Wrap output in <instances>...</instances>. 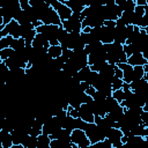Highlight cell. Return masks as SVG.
<instances>
[{
  "instance_id": "obj_1",
  "label": "cell",
  "mask_w": 148,
  "mask_h": 148,
  "mask_svg": "<svg viewBox=\"0 0 148 148\" xmlns=\"http://www.w3.org/2000/svg\"><path fill=\"white\" fill-rule=\"evenodd\" d=\"M123 14V10L120 9V7L118 5H116L114 1L108 2L105 5H103L102 7V12H101V16L104 21H117Z\"/></svg>"
},
{
  "instance_id": "obj_2",
  "label": "cell",
  "mask_w": 148,
  "mask_h": 148,
  "mask_svg": "<svg viewBox=\"0 0 148 148\" xmlns=\"http://www.w3.org/2000/svg\"><path fill=\"white\" fill-rule=\"evenodd\" d=\"M82 17L81 14H73L71 18L62 21V28L68 34H81L82 32Z\"/></svg>"
},
{
  "instance_id": "obj_3",
  "label": "cell",
  "mask_w": 148,
  "mask_h": 148,
  "mask_svg": "<svg viewBox=\"0 0 148 148\" xmlns=\"http://www.w3.org/2000/svg\"><path fill=\"white\" fill-rule=\"evenodd\" d=\"M38 17H39V21H42L43 24H47V25L52 24V25H59V27H61V24H62L58 13L51 6L49 8H46L45 10H43L38 15Z\"/></svg>"
},
{
  "instance_id": "obj_4",
  "label": "cell",
  "mask_w": 148,
  "mask_h": 148,
  "mask_svg": "<svg viewBox=\"0 0 148 148\" xmlns=\"http://www.w3.org/2000/svg\"><path fill=\"white\" fill-rule=\"evenodd\" d=\"M84 132H86V135L88 136V139L90 140L91 143H98V142H101V141L106 139L105 133L95 123L88 124L87 128L84 130Z\"/></svg>"
},
{
  "instance_id": "obj_5",
  "label": "cell",
  "mask_w": 148,
  "mask_h": 148,
  "mask_svg": "<svg viewBox=\"0 0 148 148\" xmlns=\"http://www.w3.org/2000/svg\"><path fill=\"white\" fill-rule=\"evenodd\" d=\"M50 5L51 7L58 13L61 22L62 21H66L68 18H71V16L73 15L72 10L61 1V0H50Z\"/></svg>"
},
{
  "instance_id": "obj_6",
  "label": "cell",
  "mask_w": 148,
  "mask_h": 148,
  "mask_svg": "<svg viewBox=\"0 0 148 148\" xmlns=\"http://www.w3.org/2000/svg\"><path fill=\"white\" fill-rule=\"evenodd\" d=\"M71 140H72V143L79 146L80 148H87L91 145L90 140L86 135V132L82 130H74L71 133Z\"/></svg>"
},
{
  "instance_id": "obj_7",
  "label": "cell",
  "mask_w": 148,
  "mask_h": 148,
  "mask_svg": "<svg viewBox=\"0 0 148 148\" xmlns=\"http://www.w3.org/2000/svg\"><path fill=\"white\" fill-rule=\"evenodd\" d=\"M76 67L77 69L80 71L81 68L86 67V66H89L88 65V54L86 53L84 50H79V51H73L72 53V57L69 59Z\"/></svg>"
},
{
  "instance_id": "obj_8",
  "label": "cell",
  "mask_w": 148,
  "mask_h": 148,
  "mask_svg": "<svg viewBox=\"0 0 148 148\" xmlns=\"http://www.w3.org/2000/svg\"><path fill=\"white\" fill-rule=\"evenodd\" d=\"M123 136H124V134H123L120 128H116V127H112L106 134V139L112 143L113 148H117V147H120V146L124 145L121 142V138Z\"/></svg>"
},
{
  "instance_id": "obj_9",
  "label": "cell",
  "mask_w": 148,
  "mask_h": 148,
  "mask_svg": "<svg viewBox=\"0 0 148 148\" xmlns=\"http://www.w3.org/2000/svg\"><path fill=\"white\" fill-rule=\"evenodd\" d=\"M79 117L83 121H86L88 124H91V123L95 121V114H94L92 110L90 109V106L88 104H86V103H83L79 108Z\"/></svg>"
},
{
  "instance_id": "obj_10",
  "label": "cell",
  "mask_w": 148,
  "mask_h": 148,
  "mask_svg": "<svg viewBox=\"0 0 148 148\" xmlns=\"http://www.w3.org/2000/svg\"><path fill=\"white\" fill-rule=\"evenodd\" d=\"M61 1L72 10L73 14H82V12L86 9V7L89 6L79 0H61Z\"/></svg>"
},
{
  "instance_id": "obj_11",
  "label": "cell",
  "mask_w": 148,
  "mask_h": 148,
  "mask_svg": "<svg viewBox=\"0 0 148 148\" xmlns=\"http://www.w3.org/2000/svg\"><path fill=\"white\" fill-rule=\"evenodd\" d=\"M121 71H123V74H124V77H123V81L125 83H132L133 82V72H134V68L128 65L127 62L126 64H118L117 65Z\"/></svg>"
},
{
  "instance_id": "obj_12",
  "label": "cell",
  "mask_w": 148,
  "mask_h": 148,
  "mask_svg": "<svg viewBox=\"0 0 148 148\" xmlns=\"http://www.w3.org/2000/svg\"><path fill=\"white\" fill-rule=\"evenodd\" d=\"M34 49H49L50 47V42H49V38L44 35V34H37L34 42H32V45H31Z\"/></svg>"
},
{
  "instance_id": "obj_13",
  "label": "cell",
  "mask_w": 148,
  "mask_h": 148,
  "mask_svg": "<svg viewBox=\"0 0 148 148\" xmlns=\"http://www.w3.org/2000/svg\"><path fill=\"white\" fill-rule=\"evenodd\" d=\"M127 64L131 65L132 67H136V66H143L145 67L148 62L145 59L142 53H134V54H132L131 57L127 58Z\"/></svg>"
},
{
  "instance_id": "obj_14",
  "label": "cell",
  "mask_w": 148,
  "mask_h": 148,
  "mask_svg": "<svg viewBox=\"0 0 148 148\" xmlns=\"http://www.w3.org/2000/svg\"><path fill=\"white\" fill-rule=\"evenodd\" d=\"M12 133L6 130H0V146L1 148H10L13 146Z\"/></svg>"
},
{
  "instance_id": "obj_15",
  "label": "cell",
  "mask_w": 148,
  "mask_h": 148,
  "mask_svg": "<svg viewBox=\"0 0 148 148\" xmlns=\"http://www.w3.org/2000/svg\"><path fill=\"white\" fill-rule=\"evenodd\" d=\"M106 61V53L105 52H97L88 56V65L94 66V65H99L102 62Z\"/></svg>"
},
{
  "instance_id": "obj_16",
  "label": "cell",
  "mask_w": 148,
  "mask_h": 148,
  "mask_svg": "<svg viewBox=\"0 0 148 148\" xmlns=\"http://www.w3.org/2000/svg\"><path fill=\"white\" fill-rule=\"evenodd\" d=\"M116 5L120 7L123 12H134L136 3L134 0H114Z\"/></svg>"
},
{
  "instance_id": "obj_17",
  "label": "cell",
  "mask_w": 148,
  "mask_h": 148,
  "mask_svg": "<svg viewBox=\"0 0 148 148\" xmlns=\"http://www.w3.org/2000/svg\"><path fill=\"white\" fill-rule=\"evenodd\" d=\"M90 72H91L90 66H86V67L81 68L72 79H74L77 82H86L87 79H88V76H89V74H90Z\"/></svg>"
},
{
  "instance_id": "obj_18",
  "label": "cell",
  "mask_w": 148,
  "mask_h": 148,
  "mask_svg": "<svg viewBox=\"0 0 148 148\" xmlns=\"http://www.w3.org/2000/svg\"><path fill=\"white\" fill-rule=\"evenodd\" d=\"M124 113H125V108H123L121 105H119V106H117L116 109H113L111 112H109L106 116H108L111 120H113L114 123H117V121H119V120L124 117Z\"/></svg>"
},
{
  "instance_id": "obj_19",
  "label": "cell",
  "mask_w": 148,
  "mask_h": 148,
  "mask_svg": "<svg viewBox=\"0 0 148 148\" xmlns=\"http://www.w3.org/2000/svg\"><path fill=\"white\" fill-rule=\"evenodd\" d=\"M145 138L143 136H139V135H130L127 136V145L131 146L132 148H139L141 146V143L143 142Z\"/></svg>"
},
{
  "instance_id": "obj_20",
  "label": "cell",
  "mask_w": 148,
  "mask_h": 148,
  "mask_svg": "<svg viewBox=\"0 0 148 148\" xmlns=\"http://www.w3.org/2000/svg\"><path fill=\"white\" fill-rule=\"evenodd\" d=\"M47 53L52 59H57L60 58L62 54V46L61 45H54V46H50L47 49Z\"/></svg>"
},
{
  "instance_id": "obj_21",
  "label": "cell",
  "mask_w": 148,
  "mask_h": 148,
  "mask_svg": "<svg viewBox=\"0 0 148 148\" xmlns=\"http://www.w3.org/2000/svg\"><path fill=\"white\" fill-rule=\"evenodd\" d=\"M62 128L69 131V132H73L75 130V118L71 117L69 114L65 118V120L62 121Z\"/></svg>"
},
{
  "instance_id": "obj_22",
  "label": "cell",
  "mask_w": 148,
  "mask_h": 148,
  "mask_svg": "<svg viewBox=\"0 0 148 148\" xmlns=\"http://www.w3.org/2000/svg\"><path fill=\"white\" fill-rule=\"evenodd\" d=\"M120 105V103H118L112 96H110V97H106V99H105V109H106V114L109 113V112H111L113 109H116L117 106H119Z\"/></svg>"
},
{
  "instance_id": "obj_23",
  "label": "cell",
  "mask_w": 148,
  "mask_h": 148,
  "mask_svg": "<svg viewBox=\"0 0 148 148\" xmlns=\"http://www.w3.org/2000/svg\"><path fill=\"white\" fill-rule=\"evenodd\" d=\"M134 68V72H133V82L134 81H139L141 79L145 77V74H146V71H145V67L143 66H136V67H133Z\"/></svg>"
},
{
  "instance_id": "obj_24",
  "label": "cell",
  "mask_w": 148,
  "mask_h": 148,
  "mask_svg": "<svg viewBox=\"0 0 148 148\" xmlns=\"http://www.w3.org/2000/svg\"><path fill=\"white\" fill-rule=\"evenodd\" d=\"M25 47V40L23 38H14L10 49H13L14 51H21Z\"/></svg>"
},
{
  "instance_id": "obj_25",
  "label": "cell",
  "mask_w": 148,
  "mask_h": 148,
  "mask_svg": "<svg viewBox=\"0 0 148 148\" xmlns=\"http://www.w3.org/2000/svg\"><path fill=\"white\" fill-rule=\"evenodd\" d=\"M13 40H14V37H12V36L1 37V38H0V50H3V49H8V47H10V45H12Z\"/></svg>"
},
{
  "instance_id": "obj_26",
  "label": "cell",
  "mask_w": 148,
  "mask_h": 148,
  "mask_svg": "<svg viewBox=\"0 0 148 148\" xmlns=\"http://www.w3.org/2000/svg\"><path fill=\"white\" fill-rule=\"evenodd\" d=\"M37 145H38V139L36 136H31V135H29L23 143L24 148H37Z\"/></svg>"
},
{
  "instance_id": "obj_27",
  "label": "cell",
  "mask_w": 148,
  "mask_h": 148,
  "mask_svg": "<svg viewBox=\"0 0 148 148\" xmlns=\"http://www.w3.org/2000/svg\"><path fill=\"white\" fill-rule=\"evenodd\" d=\"M14 50L8 47V49H3V50H0V61H6L7 59H9L13 54H14Z\"/></svg>"
},
{
  "instance_id": "obj_28",
  "label": "cell",
  "mask_w": 148,
  "mask_h": 148,
  "mask_svg": "<svg viewBox=\"0 0 148 148\" xmlns=\"http://www.w3.org/2000/svg\"><path fill=\"white\" fill-rule=\"evenodd\" d=\"M118 103H123L125 101V96H124V90L123 89H118V90H113L112 95H111Z\"/></svg>"
},
{
  "instance_id": "obj_29",
  "label": "cell",
  "mask_w": 148,
  "mask_h": 148,
  "mask_svg": "<svg viewBox=\"0 0 148 148\" xmlns=\"http://www.w3.org/2000/svg\"><path fill=\"white\" fill-rule=\"evenodd\" d=\"M111 84H112V90H118V89H123L124 86V81L121 79H118L116 76H113L111 79Z\"/></svg>"
},
{
  "instance_id": "obj_30",
  "label": "cell",
  "mask_w": 148,
  "mask_h": 148,
  "mask_svg": "<svg viewBox=\"0 0 148 148\" xmlns=\"http://www.w3.org/2000/svg\"><path fill=\"white\" fill-rule=\"evenodd\" d=\"M38 145L37 146H50V142H51V138L46 134H40L38 138Z\"/></svg>"
},
{
  "instance_id": "obj_31",
  "label": "cell",
  "mask_w": 148,
  "mask_h": 148,
  "mask_svg": "<svg viewBox=\"0 0 148 148\" xmlns=\"http://www.w3.org/2000/svg\"><path fill=\"white\" fill-rule=\"evenodd\" d=\"M123 49H124V52L127 56V58L131 57L132 54H134V49H133V45L132 44H125L123 46Z\"/></svg>"
},
{
  "instance_id": "obj_32",
  "label": "cell",
  "mask_w": 148,
  "mask_h": 148,
  "mask_svg": "<svg viewBox=\"0 0 148 148\" xmlns=\"http://www.w3.org/2000/svg\"><path fill=\"white\" fill-rule=\"evenodd\" d=\"M67 113L71 116V117H73V118H80L79 117V109H74L73 106H68V109H67Z\"/></svg>"
},
{
  "instance_id": "obj_33",
  "label": "cell",
  "mask_w": 148,
  "mask_h": 148,
  "mask_svg": "<svg viewBox=\"0 0 148 148\" xmlns=\"http://www.w3.org/2000/svg\"><path fill=\"white\" fill-rule=\"evenodd\" d=\"M147 27H148V6L145 7V16L142 18V22H141V27L140 28L145 29Z\"/></svg>"
},
{
  "instance_id": "obj_34",
  "label": "cell",
  "mask_w": 148,
  "mask_h": 148,
  "mask_svg": "<svg viewBox=\"0 0 148 148\" xmlns=\"http://www.w3.org/2000/svg\"><path fill=\"white\" fill-rule=\"evenodd\" d=\"M97 147H98V148H113V147H112V143H111L108 139H105V140L98 142V143H97Z\"/></svg>"
},
{
  "instance_id": "obj_35",
  "label": "cell",
  "mask_w": 148,
  "mask_h": 148,
  "mask_svg": "<svg viewBox=\"0 0 148 148\" xmlns=\"http://www.w3.org/2000/svg\"><path fill=\"white\" fill-rule=\"evenodd\" d=\"M18 1H20V6H21L22 10H27V9H29L31 7L29 0H18Z\"/></svg>"
},
{
  "instance_id": "obj_36",
  "label": "cell",
  "mask_w": 148,
  "mask_h": 148,
  "mask_svg": "<svg viewBox=\"0 0 148 148\" xmlns=\"http://www.w3.org/2000/svg\"><path fill=\"white\" fill-rule=\"evenodd\" d=\"M106 97L101 92V91H98V90H96V92L94 94V96H92V99L94 101H104Z\"/></svg>"
},
{
  "instance_id": "obj_37",
  "label": "cell",
  "mask_w": 148,
  "mask_h": 148,
  "mask_svg": "<svg viewBox=\"0 0 148 148\" xmlns=\"http://www.w3.org/2000/svg\"><path fill=\"white\" fill-rule=\"evenodd\" d=\"M114 76H116V77H118V79H121V80H123V77H124L123 71H121L117 65L114 66Z\"/></svg>"
},
{
  "instance_id": "obj_38",
  "label": "cell",
  "mask_w": 148,
  "mask_h": 148,
  "mask_svg": "<svg viewBox=\"0 0 148 148\" xmlns=\"http://www.w3.org/2000/svg\"><path fill=\"white\" fill-rule=\"evenodd\" d=\"M140 119H141V123L143 125H146L148 123V112L147 111H142V113L140 114Z\"/></svg>"
},
{
  "instance_id": "obj_39",
  "label": "cell",
  "mask_w": 148,
  "mask_h": 148,
  "mask_svg": "<svg viewBox=\"0 0 148 148\" xmlns=\"http://www.w3.org/2000/svg\"><path fill=\"white\" fill-rule=\"evenodd\" d=\"M103 25H105V27H108V28H116V25H117V23H116V21H104V24Z\"/></svg>"
},
{
  "instance_id": "obj_40",
  "label": "cell",
  "mask_w": 148,
  "mask_h": 148,
  "mask_svg": "<svg viewBox=\"0 0 148 148\" xmlns=\"http://www.w3.org/2000/svg\"><path fill=\"white\" fill-rule=\"evenodd\" d=\"M95 92H96V89H95L94 87H91V86H90V87H89V88L86 90V94H87L88 96H90V97H92Z\"/></svg>"
},
{
  "instance_id": "obj_41",
  "label": "cell",
  "mask_w": 148,
  "mask_h": 148,
  "mask_svg": "<svg viewBox=\"0 0 148 148\" xmlns=\"http://www.w3.org/2000/svg\"><path fill=\"white\" fill-rule=\"evenodd\" d=\"M135 3H136V6H143V7H146L147 6V0H136Z\"/></svg>"
},
{
  "instance_id": "obj_42",
  "label": "cell",
  "mask_w": 148,
  "mask_h": 148,
  "mask_svg": "<svg viewBox=\"0 0 148 148\" xmlns=\"http://www.w3.org/2000/svg\"><path fill=\"white\" fill-rule=\"evenodd\" d=\"M139 148H148V141L145 139V140H143V142L141 143V146H140Z\"/></svg>"
},
{
  "instance_id": "obj_43",
  "label": "cell",
  "mask_w": 148,
  "mask_h": 148,
  "mask_svg": "<svg viewBox=\"0 0 148 148\" xmlns=\"http://www.w3.org/2000/svg\"><path fill=\"white\" fill-rule=\"evenodd\" d=\"M142 110H143V111H147V112H148V102H146V103H145V105L142 106Z\"/></svg>"
},
{
  "instance_id": "obj_44",
  "label": "cell",
  "mask_w": 148,
  "mask_h": 148,
  "mask_svg": "<svg viewBox=\"0 0 148 148\" xmlns=\"http://www.w3.org/2000/svg\"><path fill=\"white\" fill-rule=\"evenodd\" d=\"M87 148H98L97 147V143H91L89 147H87Z\"/></svg>"
},
{
  "instance_id": "obj_45",
  "label": "cell",
  "mask_w": 148,
  "mask_h": 148,
  "mask_svg": "<svg viewBox=\"0 0 148 148\" xmlns=\"http://www.w3.org/2000/svg\"><path fill=\"white\" fill-rule=\"evenodd\" d=\"M143 54V57H145V59L147 60V62H148V51L147 52H145V53H142Z\"/></svg>"
},
{
  "instance_id": "obj_46",
  "label": "cell",
  "mask_w": 148,
  "mask_h": 148,
  "mask_svg": "<svg viewBox=\"0 0 148 148\" xmlns=\"http://www.w3.org/2000/svg\"><path fill=\"white\" fill-rule=\"evenodd\" d=\"M121 147H123V148H132V147H131V146H128L127 143H124V145H123Z\"/></svg>"
},
{
  "instance_id": "obj_47",
  "label": "cell",
  "mask_w": 148,
  "mask_h": 148,
  "mask_svg": "<svg viewBox=\"0 0 148 148\" xmlns=\"http://www.w3.org/2000/svg\"><path fill=\"white\" fill-rule=\"evenodd\" d=\"M143 79H145V80L148 82V73H146V74H145V77H143Z\"/></svg>"
},
{
  "instance_id": "obj_48",
  "label": "cell",
  "mask_w": 148,
  "mask_h": 148,
  "mask_svg": "<svg viewBox=\"0 0 148 148\" xmlns=\"http://www.w3.org/2000/svg\"><path fill=\"white\" fill-rule=\"evenodd\" d=\"M145 71H146V73H148V64L145 66Z\"/></svg>"
},
{
  "instance_id": "obj_49",
  "label": "cell",
  "mask_w": 148,
  "mask_h": 148,
  "mask_svg": "<svg viewBox=\"0 0 148 148\" xmlns=\"http://www.w3.org/2000/svg\"><path fill=\"white\" fill-rule=\"evenodd\" d=\"M65 148H73V143H71V145H68V146H66Z\"/></svg>"
},
{
  "instance_id": "obj_50",
  "label": "cell",
  "mask_w": 148,
  "mask_h": 148,
  "mask_svg": "<svg viewBox=\"0 0 148 148\" xmlns=\"http://www.w3.org/2000/svg\"><path fill=\"white\" fill-rule=\"evenodd\" d=\"M73 148H80V147H79V146H76V145H74V143H73Z\"/></svg>"
},
{
  "instance_id": "obj_51",
  "label": "cell",
  "mask_w": 148,
  "mask_h": 148,
  "mask_svg": "<svg viewBox=\"0 0 148 148\" xmlns=\"http://www.w3.org/2000/svg\"><path fill=\"white\" fill-rule=\"evenodd\" d=\"M146 102H148V96H147V98H146ZM146 102H145V103H146Z\"/></svg>"
}]
</instances>
